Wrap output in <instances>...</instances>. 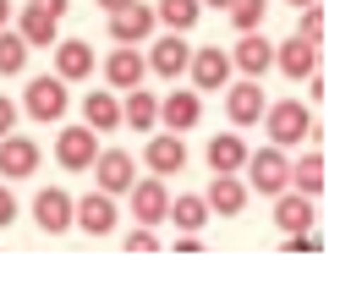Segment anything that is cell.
<instances>
[{"instance_id":"9a60e30c","label":"cell","mask_w":362,"mask_h":296,"mask_svg":"<svg viewBox=\"0 0 362 296\" xmlns=\"http://www.w3.org/2000/svg\"><path fill=\"white\" fill-rule=\"evenodd\" d=\"M264 88H258V77H242V83H226V115L236 126H252L258 115H264Z\"/></svg>"},{"instance_id":"8fae6325","label":"cell","mask_w":362,"mask_h":296,"mask_svg":"<svg viewBox=\"0 0 362 296\" xmlns=\"http://www.w3.org/2000/svg\"><path fill=\"white\" fill-rule=\"evenodd\" d=\"M33 170H39V143L6 132L0 137V176H6V182H28Z\"/></svg>"},{"instance_id":"d4e9b609","label":"cell","mask_w":362,"mask_h":296,"mask_svg":"<svg viewBox=\"0 0 362 296\" xmlns=\"http://www.w3.org/2000/svg\"><path fill=\"white\" fill-rule=\"evenodd\" d=\"M198 0H159V11H154V23H165L170 33H187V28H198Z\"/></svg>"},{"instance_id":"8992f818","label":"cell","mask_w":362,"mask_h":296,"mask_svg":"<svg viewBox=\"0 0 362 296\" xmlns=\"http://www.w3.org/2000/svg\"><path fill=\"white\" fill-rule=\"evenodd\" d=\"M93 154H99V132H93L88 121H77V126H61V137H55V160L66 165V170H88Z\"/></svg>"},{"instance_id":"1f68e13d","label":"cell","mask_w":362,"mask_h":296,"mask_svg":"<svg viewBox=\"0 0 362 296\" xmlns=\"http://www.w3.org/2000/svg\"><path fill=\"white\" fill-rule=\"evenodd\" d=\"M127 252H159V236H154V225H137L132 236H127Z\"/></svg>"},{"instance_id":"4316f807","label":"cell","mask_w":362,"mask_h":296,"mask_svg":"<svg viewBox=\"0 0 362 296\" xmlns=\"http://www.w3.org/2000/svg\"><path fill=\"white\" fill-rule=\"evenodd\" d=\"M165 220H176L181 230H204L209 225V203L198 198V192H187V198H170V214Z\"/></svg>"},{"instance_id":"ffe728a7","label":"cell","mask_w":362,"mask_h":296,"mask_svg":"<svg viewBox=\"0 0 362 296\" xmlns=\"http://www.w3.org/2000/svg\"><path fill=\"white\" fill-rule=\"evenodd\" d=\"M209 214H242L247 208V182H236V170H220L214 176V187L204 192Z\"/></svg>"},{"instance_id":"cb8c5ba5","label":"cell","mask_w":362,"mask_h":296,"mask_svg":"<svg viewBox=\"0 0 362 296\" xmlns=\"http://www.w3.org/2000/svg\"><path fill=\"white\" fill-rule=\"evenodd\" d=\"M88 71H93V49L83 45V39H66V45H55V77L77 83V77H88Z\"/></svg>"},{"instance_id":"ab89813d","label":"cell","mask_w":362,"mask_h":296,"mask_svg":"<svg viewBox=\"0 0 362 296\" xmlns=\"http://www.w3.org/2000/svg\"><path fill=\"white\" fill-rule=\"evenodd\" d=\"M286 6H308V0H286Z\"/></svg>"},{"instance_id":"f546056e","label":"cell","mask_w":362,"mask_h":296,"mask_svg":"<svg viewBox=\"0 0 362 296\" xmlns=\"http://www.w3.org/2000/svg\"><path fill=\"white\" fill-rule=\"evenodd\" d=\"M226 11H230V28H236V33H247V28H258V23H264L269 0H230Z\"/></svg>"},{"instance_id":"74e56055","label":"cell","mask_w":362,"mask_h":296,"mask_svg":"<svg viewBox=\"0 0 362 296\" xmlns=\"http://www.w3.org/2000/svg\"><path fill=\"white\" fill-rule=\"evenodd\" d=\"M11 23V0H0V28Z\"/></svg>"},{"instance_id":"d6986e66","label":"cell","mask_w":362,"mask_h":296,"mask_svg":"<svg viewBox=\"0 0 362 296\" xmlns=\"http://www.w3.org/2000/svg\"><path fill=\"white\" fill-rule=\"evenodd\" d=\"M274 225L286 230V236H296V230H313V198L308 192H274Z\"/></svg>"},{"instance_id":"f35d334b","label":"cell","mask_w":362,"mask_h":296,"mask_svg":"<svg viewBox=\"0 0 362 296\" xmlns=\"http://www.w3.org/2000/svg\"><path fill=\"white\" fill-rule=\"evenodd\" d=\"M198 6H220V11H226V6H230V0H198Z\"/></svg>"},{"instance_id":"7c38bea8","label":"cell","mask_w":362,"mask_h":296,"mask_svg":"<svg viewBox=\"0 0 362 296\" xmlns=\"http://www.w3.org/2000/svg\"><path fill=\"white\" fill-rule=\"evenodd\" d=\"M274 61V45L258 33V28H247L242 39H236V49H230V71H242V77H264Z\"/></svg>"},{"instance_id":"8d00e7d4","label":"cell","mask_w":362,"mask_h":296,"mask_svg":"<svg viewBox=\"0 0 362 296\" xmlns=\"http://www.w3.org/2000/svg\"><path fill=\"white\" fill-rule=\"evenodd\" d=\"M121 6H132V0H99V11L110 17V11H121Z\"/></svg>"},{"instance_id":"2e32d148","label":"cell","mask_w":362,"mask_h":296,"mask_svg":"<svg viewBox=\"0 0 362 296\" xmlns=\"http://www.w3.org/2000/svg\"><path fill=\"white\" fill-rule=\"evenodd\" d=\"M105 77H110V88H137L143 77H148V66H143V49L137 45H115L110 55H105Z\"/></svg>"},{"instance_id":"9c48e42d","label":"cell","mask_w":362,"mask_h":296,"mask_svg":"<svg viewBox=\"0 0 362 296\" xmlns=\"http://www.w3.org/2000/svg\"><path fill=\"white\" fill-rule=\"evenodd\" d=\"M143 165H148L154 176H176V170H187V143H181V132H148Z\"/></svg>"},{"instance_id":"e0dca14e","label":"cell","mask_w":362,"mask_h":296,"mask_svg":"<svg viewBox=\"0 0 362 296\" xmlns=\"http://www.w3.org/2000/svg\"><path fill=\"white\" fill-rule=\"evenodd\" d=\"M110 33H115V45H143V39L154 33V6L132 0V6L110 11Z\"/></svg>"},{"instance_id":"7402d4cb","label":"cell","mask_w":362,"mask_h":296,"mask_svg":"<svg viewBox=\"0 0 362 296\" xmlns=\"http://www.w3.org/2000/svg\"><path fill=\"white\" fill-rule=\"evenodd\" d=\"M83 121H88L93 132L121 126V99H115V88H93L88 99H83Z\"/></svg>"},{"instance_id":"4dcf8cb0","label":"cell","mask_w":362,"mask_h":296,"mask_svg":"<svg viewBox=\"0 0 362 296\" xmlns=\"http://www.w3.org/2000/svg\"><path fill=\"white\" fill-rule=\"evenodd\" d=\"M302 39H313V45H318V39H324V11H318L313 0L302 6Z\"/></svg>"},{"instance_id":"30bf717a","label":"cell","mask_w":362,"mask_h":296,"mask_svg":"<svg viewBox=\"0 0 362 296\" xmlns=\"http://www.w3.org/2000/svg\"><path fill=\"white\" fill-rule=\"evenodd\" d=\"M33 225L45 230V236L71 230V192H66V187H45V192L33 198Z\"/></svg>"},{"instance_id":"277c9868","label":"cell","mask_w":362,"mask_h":296,"mask_svg":"<svg viewBox=\"0 0 362 296\" xmlns=\"http://www.w3.org/2000/svg\"><path fill=\"white\" fill-rule=\"evenodd\" d=\"M127 198H132V220L137 225H165V214H170V192L159 176H137L127 187Z\"/></svg>"},{"instance_id":"5bb4252c","label":"cell","mask_w":362,"mask_h":296,"mask_svg":"<svg viewBox=\"0 0 362 296\" xmlns=\"http://www.w3.org/2000/svg\"><path fill=\"white\" fill-rule=\"evenodd\" d=\"M187 55H192V45H187L181 33H165V39H154V49L143 55V66L154 71V77H187Z\"/></svg>"},{"instance_id":"d590c367","label":"cell","mask_w":362,"mask_h":296,"mask_svg":"<svg viewBox=\"0 0 362 296\" xmlns=\"http://www.w3.org/2000/svg\"><path fill=\"white\" fill-rule=\"evenodd\" d=\"M28 6H39V11H49V17H66L71 0H28Z\"/></svg>"},{"instance_id":"ba28073f","label":"cell","mask_w":362,"mask_h":296,"mask_svg":"<svg viewBox=\"0 0 362 296\" xmlns=\"http://www.w3.org/2000/svg\"><path fill=\"white\" fill-rule=\"evenodd\" d=\"M187 77L198 83V93L226 88V83H230V49H214V45L192 49V55H187Z\"/></svg>"},{"instance_id":"e575fe53","label":"cell","mask_w":362,"mask_h":296,"mask_svg":"<svg viewBox=\"0 0 362 296\" xmlns=\"http://www.w3.org/2000/svg\"><path fill=\"white\" fill-rule=\"evenodd\" d=\"M11 121H17V105H11V99H6V93H0V137L11 132Z\"/></svg>"},{"instance_id":"52a82bcc","label":"cell","mask_w":362,"mask_h":296,"mask_svg":"<svg viewBox=\"0 0 362 296\" xmlns=\"http://www.w3.org/2000/svg\"><path fill=\"white\" fill-rule=\"evenodd\" d=\"M93 182H99V192H110V198H127V187L137 182V160L132 154H121V148H110V154H93Z\"/></svg>"},{"instance_id":"603a6c76","label":"cell","mask_w":362,"mask_h":296,"mask_svg":"<svg viewBox=\"0 0 362 296\" xmlns=\"http://www.w3.org/2000/svg\"><path fill=\"white\" fill-rule=\"evenodd\" d=\"M247 165V143H242V132H220L209 137V170L220 176V170H242Z\"/></svg>"},{"instance_id":"484cf974","label":"cell","mask_w":362,"mask_h":296,"mask_svg":"<svg viewBox=\"0 0 362 296\" xmlns=\"http://www.w3.org/2000/svg\"><path fill=\"white\" fill-rule=\"evenodd\" d=\"M286 187H296V192L318 198V192H324V160H318V154H302V160H291V182H286Z\"/></svg>"},{"instance_id":"3957f363","label":"cell","mask_w":362,"mask_h":296,"mask_svg":"<svg viewBox=\"0 0 362 296\" xmlns=\"http://www.w3.org/2000/svg\"><path fill=\"white\" fill-rule=\"evenodd\" d=\"M28 121H61L66 115V77H33L23 88Z\"/></svg>"},{"instance_id":"d6a6232c","label":"cell","mask_w":362,"mask_h":296,"mask_svg":"<svg viewBox=\"0 0 362 296\" xmlns=\"http://www.w3.org/2000/svg\"><path fill=\"white\" fill-rule=\"evenodd\" d=\"M11 220H17V198H11V187L0 182V230L11 225Z\"/></svg>"},{"instance_id":"4fadbf2b","label":"cell","mask_w":362,"mask_h":296,"mask_svg":"<svg viewBox=\"0 0 362 296\" xmlns=\"http://www.w3.org/2000/svg\"><path fill=\"white\" fill-rule=\"evenodd\" d=\"M159 121H165V132H192L198 121H204V99L192 88H176L159 99Z\"/></svg>"},{"instance_id":"5b68a950","label":"cell","mask_w":362,"mask_h":296,"mask_svg":"<svg viewBox=\"0 0 362 296\" xmlns=\"http://www.w3.org/2000/svg\"><path fill=\"white\" fill-rule=\"evenodd\" d=\"M115 220H121V208H115L110 192H88V198H71V225L88 230V236H110Z\"/></svg>"},{"instance_id":"836d02e7","label":"cell","mask_w":362,"mask_h":296,"mask_svg":"<svg viewBox=\"0 0 362 296\" xmlns=\"http://www.w3.org/2000/svg\"><path fill=\"white\" fill-rule=\"evenodd\" d=\"M291 252H318V236H313V230H296V236H291Z\"/></svg>"},{"instance_id":"f1b7e54d","label":"cell","mask_w":362,"mask_h":296,"mask_svg":"<svg viewBox=\"0 0 362 296\" xmlns=\"http://www.w3.org/2000/svg\"><path fill=\"white\" fill-rule=\"evenodd\" d=\"M23 66H28V39L0 28V77H17Z\"/></svg>"},{"instance_id":"83f0119b","label":"cell","mask_w":362,"mask_h":296,"mask_svg":"<svg viewBox=\"0 0 362 296\" xmlns=\"http://www.w3.org/2000/svg\"><path fill=\"white\" fill-rule=\"evenodd\" d=\"M55 23H61V17H49V11H39V6H28V11H23L28 49H33V45H55Z\"/></svg>"},{"instance_id":"6da1fadb","label":"cell","mask_w":362,"mask_h":296,"mask_svg":"<svg viewBox=\"0 0 362 296\" xmlns=\"http://www.w3.org/2000/svg\"><path fill=\"white\" fill-rule=\"evenodd\" d=\"M269 126V143L274 148H296V143H318V126H313V110L296 105V99H280V105H264L258 115Z\"/></svg>"},{"instance_id":"ac0fdd59","label":"cell","mask_w":362,"mask_h":296,"mask_svg":"<svg viewBox=\"0 0 362 296\" xmlns=\"http://www.w3.org/2000/svg\"><path fill=\"white\" fill-rule=\"evenodd\" d=\"M269 66H280L286 77H313V71H318V45L296 33V39H286V45H274V61H269Z\"/></svg>"},{"instance_id":"44dd1931","label":"cell","mask_w":362,"mask_h":296,"mask_svg":"<svg viewBox=\"0 0 362 296\" xmlns=\"http://www.w3.org/2000/svg\"><path fill=\"white\" fill-rule=\"evenodd\" d=\"M154 121H159V99L143 88V83L127 88V99H121V126H132V132H154Z\"/></svg>"},{"instance_id":"7a4b0ae2","label":"cell","mask_w":362,"mask_h":296,"mask_svg":"<svg viewBox=\"0 0 362 296\" xmlns=\"http://www.w3.org/2000/svg\"><path fill=\"white\" fill-rule=\"evenodd\" d=\"M286 182H291V160H286V148H258V154H247V192H286Z\"/></svg>"}]
</instances>
